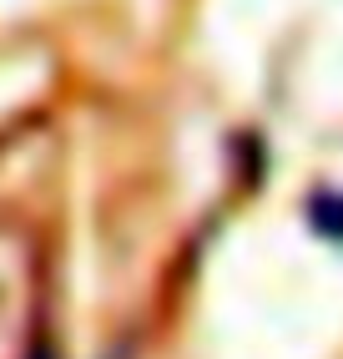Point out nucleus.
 I'll list each match as a JSON object with an SVG mask.
<instances>
[{
	"label": "nucleus",
	"instance_id": "obj_1",
	"mask_svg": "<svg viewBox=\"0 0 343 359\" xmlns=\"http://www.w3.org/2000/svg\"><path fill=\"white\" fill-rule=\"evenodd\" d=\"M308 223L323 233V238L343 243V193H318V198L308 203Z\"/></svg>",
	"mask_w": 343,
	"mask_h": 359
}]
</instances>
